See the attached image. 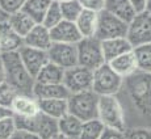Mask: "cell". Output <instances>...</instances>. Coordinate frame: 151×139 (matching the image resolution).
<instances>
[{
    "label": "cell",
    "mask_w": 151,
    "mask_h": 139,
    "mask_svg": "<svg viewBox=\"0 0 151 139\" xmlns=\"http://www.w3.org/2000/svg\"><path fill=\"white\" fill-rule=\"evenodd\" d=\"M127 32V24L114 14L106 12L103 9L99 12L97 17V28L95 37L99 38L100 41H105V39L118 38V37H126Z\"/></svg>",
    "instance_id": "obj_9"
},
{
    "label": "cell",
    "mask_w": 151,
    "mask_h": 139,
    "mask_svg": "<svg viewBox=\"0 0 151 139\" xmlns=\"http://www.w3.org/2000/svg\"><path fill=\"white\" fill-rule=\"evenodd\" d=\"M33 96L37 100H43V98H68L70 92L63 85V83H57V84L36 83L33 88Z\"/></svg>",
    "instance_id": "obj_19"
},
{
    "label": "cell",
    "mask_w": 151,
    "mask_h": 139,
    "mask_svg": "<svg viewBox=\"0 0 151 139\" xmlns=\"http://www.w3.org/2000/svg\"><path fill=\"white\" fill-rule=\"evenodd\" d=\"M104 9L106 12L114 14L116 17L125 21L126 24H129L137 13L129 0H105Z\"/></svg>",
    "instance_id": "obj_20"
},
{
    "label": "cell",
    "mask_w": 151,
    "mask_h": 139,
    "mask_svg": "<svg viewBox=\"0 0 151 139\" xmlns=\"http://www.w3.org/2000/svg\"><path fill=\"white\" fill-rule=\"evenodd\" d=\"M59 4H60L63 20H67V21L75 22L83 11V7L79 3V0H70V1H63V3H59Z\"/></svg>",
    "instance_id": "obj_30"
},
{
    "label": "cell",
    "mask_w": 151,
    "mask_h": 139,
    "mask_svg": "<svg viewBox=\"0 0 151 139\" xmlns=\"http://www.w3.org/2000/svg\"><path fill=\"white\" fill-rule=\"evenodd\" d=\"M146 11L151 13V0H146Z\"/></svg>",
    "instance_id": "obj_42"
},
{
    "label": "cell",
    "mask_w": 151,
    "mask_h": 139,
    "mask_svg": "<svg viewBox=\"0 0 151 139\" xmlns=\"http://www.w3.org/2000/svg\"><path fill=\"white\" fill-rule=\"evenodd\" d=\"M108 64L114 70V72H117L124 79L138 71V63H137L134 50L127 51V53L122 54V55L114 58L113 60H110Z\"/></svg>",
    "instance_id": "obj_18"
},
{
    "label": "cell",
    "mask_w": 151,
    "mask_h": 139,
    "mask_svg": "<svg viewBox=\"0 0 151 139\" xmlns=\"http://www.w3.org/2000/svg\"><path fill=\"white\" fill-rule=\"evenodd\" d=\"M51 139H74V138H71V137H67V135H65V134H62V133H59L58 131L57 134L54 135Z\"/></svg>",
    "instance_id": "obj_40"
},
{
    "label": "cell",
    "mask_w": 151,
    "mask_h": 139,
    "mask_svg": "<svg viewBox=\"0 0 151 139\" xmlns=\"http://www.w3.org/2000/svg\"><path fill=\"white\" fill-rule=\"evenodd\" d=\"M0 58L4 68V82L9 84L16 91V93L33 95L36 80L24 66L19 55V51L1 53Z\"/></svg>",
    "instance_id": "obj_2"
},
{
    "label": "cell",
    "mask_w": 151,
    "mask_h": 139,
    "mask_svg": "<svg viewBox=\"0 0 151 139\" xmlns=\"http://www.w3.org/2000/svg\"><path fill=\"white\" fill-rule=\"evenodd\" d=\"M17 125L13 114L0 120V139H11L13 133L16 131Z\"/></svg>",
    "instance_id": "obj_32"
},
{
    "label": "cell",
    "mask_w": 151,
    "mask_h": 139,
    "mask_svg": "<svg viewBox=\"0 0 151 139\" xmlns=\"http://www.w3.org/2000/svg\"><path fill=\"white\" fill-rule=\"evenodd\" d=\"M49 60L54 64L59 66L63 70L71 68L78 64V50L76 45L72 43L53 42L47 50Z\"/></svg>",
    "instance_id": "obj_11"
},
{
    "label": "cell",
    "mask_w": 151,
    "mask_h": 139,
    "mask_svg": "<svg viewBox=\"0 0 151 139\" xmlns=\"http://www.w3.org/2000/svg\"><path fill=\"white\" fill-rule=\"evenodd\" d=\"M78 64L89 70H96L105 63L101 49V41L96 37H83L76 43Z\"/></svg>",
    "instance_id": "obj_6"
},
{
    "label": "cell",
    "mask_w": 151,
    "mask_h": 139,
    "mask_svg": "<svg viewBox=\"0 0 151 139\" xmlns=\"http://www.w3.org/2000/svg\"><path fill=\"white\" fill-rule=\"evenodd\" d=\"M50 36L53 42L72 43V45H76L83 38L76 24L74 21H67V20H62L59 24H57L54 28H51Z\"/></svg>",
    "instance_id": "obj_14"
},
{
    "label": "cell",
    "mask_w": 151,
    "mask_h": 139,
    "mask_svg": "<svg viewBox=\"0 0 151 139\" xmlns=\"http://www.w3.org/2000/svg\"><path fill=\"white\" fill-rule=\"evenodd\" d=\"M8 17H9V22H11V25H12V28L14 29V32H16L20 37H22V38H24L29 32H30V29L36 25L33 19H32L30 16H28L22 9H19L13 13H9Z\"/></svg>",
    "instance_id": "obj_24"
},
{
    "label": "cell",
    "mask_w": 151,
    "mask_h": 139,
    "mask_svg": "<svg viewBox=\"0 0 151 139\" xmlns=\"http://www.w3.org/2000/svg\"><path fill=\"white\" fill-rule=\"evenodd\" d=\"M99 97L100 96L95 93L92 89L79 92V93H71L67 98L68 113L79 118L82 122L95 120L97 118Z\"/></svg>",
    "instance_id": "obj_4"
},
{
    "label": "cell",
    "mask_w": 151,
    "mask_h": 139,
    "mask_svg": "<svg viewBox=\"0 0 151 139\" xmlns=\"http://www.w3.org/2000/svg\"><path fill=\"white\" fill-rule=\"evenodd\" d=\"M38 105L40 112L55 120H59L68 113L67 98H43L38 100Z\"/></svg>",
    "instance_id": "obj_21"
},
{
    "label": "cell",
    "mask_w": 151,
    "mask_h": 139,
    "mask_svg": "<svg viewBox=\"0 0 151 139\" xmlns=\"http://www.w3.org/2000/svg\"><path fill=\"white\" fill-rule=\"evenodd\" d=\"M82 123L83 122L79 118H76L75 115L67 113V114H65L62 118L58 120V131L67 135V137L78 139L80 129H82Z\"/></svg>",
    "instance_id": "obj_26"
},
{
    "label": "cell",
    "mask_w": 151,
    "mask_h": 139,
    "mask_svg": "<svg viewBox=\"0 0 151 139\" xmlns=\"http://www.w3.org/2000/svg\"><path fill=\"white\" fill-rule=\"evenodd\" d=\"M99 139H125V133L121 131V130L105 127L103 134H101V137Z\"/></svg>",
    "instance_id": "obj_36"
},
{
    "label": "cell",
    "mask_w": 151,
    "mask_h": 139,
    "mask_svg": "<svg viewBox=\"0 0 151 139\" xmlns=\"http://www.w3.org/2000/svg\"><path fill=\"white\" fill-rule=\"evenodd\" d=\"M4 82V68H3V62L0 58V84Z\"/></svg>",
    "instance_id": "obj_41"
},
{
    "label": "cell",
    "mask_w": 151,
    "mask_h": 139,
    "mask_svg": "<svg viewBox=\"0 0 151 139\" xmlns=\"http://www.w3.org/2000/svg\"><path fill=\"white\" fill-rule=\"evenodd\" d=\"M8 115H12L11 109H7V108L0 106V120H1V118H4V117H8Z\"/></svg>",
    "instance_id": "obj_39"
},
{
    "label": "cell",
    "mask_w": 151,
    "mask_h": 139,
    "mask_svg": "<svg viewBox=\"0 0 151 139\" xmlns=\"http://www.w3.org/2000/svg\"><path fill=\"white\" fill-rule=\"evenodd\" d=\"M118 97L127 127L151 129V74L137 71L125 77Z\"/></svg>",
    "instance_id": "obj_1"
},
{
    "label": "cell",
    "mask_w": 151,
    "mask_h": 139,
    "mask_svg": "<svg viewBox=\"0 0 151 139\" xmlns=\"http://www.w3.org/2000/svg\"><path fill=\"white\" fill-rule=\"evenodd\" d=\"M126 38L133 49L141 45L151 43V13L147 11L135 13L127 24Z\"/></svg>",
    "instance_id": "obj_8"
},
{
    "label": "cell",
    "mask_w": 151,
    "mask_h": 139,
    "mask_svg": "<svg viewBox=\"0 0 151 139\" xmlns=\"http://www.w3.org/2000/svg\"><path fill=\"white\" fill-rule=\"evenodd\" d=\"M137 58L138 71L151 74V43L141 45L133 49Z\"/></svg>",
    "instance_id": "obj_28"
},
{
    "label": "cell",
    "mask_w": 151,
    "mask_h": 139,
    "mask_svg": "<svg viewBox=\"0 0 151 139\" xmlns=\"http://www.w3.org/2000/svg\"><path fill=\"white\" fill-rule=\"evenodd\" d=\"M11 112L14 117L29 118L34 117L40 113L38 100L33 95H21L17 93L13 98V102L11 105Z\"/></svg>",
    "instance_id": "obj_15"
},
{
    "label": "cell",
    "mask_w": 151,
    "mask_h": 139,
    "mask_svg": "<svg viewBox=\"0 0 151 139\" xmlns=\"http://www.w3.org/2000/svg\"><path fill=\"white\" fill-rule=\"evenodd\" d=\"M24 45L36 47L40 50L47 51L49 47L53 45V39L50 36V29L46 28L42 24H36L30 29V32L22 38Z\"/></svg>",
    "instance_id": "obj_16"
},
{
    "label": "cell",
    "mask_w": 151,
    "mask_h": 139,
    "mask_svg": "<svg viewBox=\"0 0 151 139\" xmlns=\"http://www.w3.org/2000/svg\"><path fill=\"white\" fill-rule=\"evenodd\" d=\"M83 9H89L93 12H101L105 5V0H79Z\"/></svg>",
    "instance_id": "obj_35"
},
{
    "label": "cell",
    "mask_w": 151,
    "mask_h": 139,
    "mask_svg": "<svg viewBox=\"0 0 151 139\" xmlns=\"http://www.w3.org/2000/svg\"><path fill=\"white\" fill-rule=\"evenodd\" d=\"M97 118L103 122V125L109 129H116L125 131L124 109L117 96H100L97 105Z\"/></svg>",
    "instance_id": "obj_3"
},
{
    "label": "cell",
    "mask_w": 151,
    "mask_h": 139,
    "mask_svg": "<svg viewBox=\"0 0 151 139\" xmlns=\"http://www.w3.org/2000/svg\"><path fill=\"white\" fill-rule=\"evenodd\" d=\"M104 129L105 126L99 118L84 121L82 123V129H80L78 139H99L103 134Z\"/></svg>",
    "instance_id": "obj_27"
},
{
    "label": "cell",
    "mask_w": 151,
    "mask_h": 139,
    "mask_svg": "<svg viewBox=\"0 0 151 139\" xmlns=\"http://www.w3.org/2000/svg\"><path fill=\"white\" fill-rule=\"evenodd\" d=\"M122 82L124 77L114 72V70L105 62L93 70L92 91L99 96H116L120 92Z\"/></svg>",
    "instance_id": "obj_5"
},
{
    "label": "cell",
    "mask_w": 151,
    "mask_h": 139,
    "mask_svg": "<svg viewBox=\"0 0 151 139\" xmlns=\"http://www.w3.org/2000/svg\"><path fill=\"white\" fill-rule=\"evenodd\" d=\"M50 3L51 0H25L21 9L30 16L36 24H41Z\"/></svg>",
    "instance_id": "obj_25"
},
{
    "label": "cell",
    "mask_w": 151,
    "mask_h": 139,
    "mask_svg": "<svg viewBox=\"0 0 151 139\" xmlns=\"http://www.w3.org/2000/svg\"><path fill=\"white\" fill-rule=\"evenodd\" d=\"M11 139H40V137L34 133L29 131V130L25 129H19L17 127L16 131L13 133V135L11 137Z\"/></svg>",
    "instance_id": "obj_37"
},
{
    "label": "cell",
    "mask_w": 151,
    "mask_h": 139,
    "mask_svg": "<svg viewBox=\"0 0 151 139\" xmlns=\"http://www.w3.org/2000/svg\"><path fill=\"white\" fill-rule=\"evenodd\" d=\"M92 80H93V71L76 64L71 68L65 70L62 83L71 95L92 89Z\"/></svg>",
    "instance_id": "obj_10"
},
{
    "label": "cell",
    "mask_w": 151,
    "mask_h": 139,
    "mask_svg": "<svg viewBox=\"0 0 151 139\" xmlns=\"http://www.w3.org/2000/svg\"><path fill=\"white\" fill-rule=\"evenodd\" d=\"M16 91L5 82L0 84V106L11 109V105L13 102V98L16 97Z\"/></svg>",
    "instance_id": "obj_31"
},
{
    "label": "cell",
    "mask_w": 151,
    "mask_h": 139,
    "mask_svg": "<svg viewBox=\"0 0 151 139\" xmlns=\"http://www.w3.org/2000/svg\"><path fill=\"white\" fill-rule=\"evenodd\" d=\"M19 55L21 58L24 66L29 71V74L33 77H36V75L40 72V70L49 62L47 51L40 50V49L36 47H30V46L27 45H22L20 47Z\"/></svg>",
    "instance_id": "obj_13"
},
{
    "label": "cell",
    "mask_w": 151,
    "mask_h": 139,
    "mask_svg": "<svg viewBox=\"0 0 151 139\" xmlns=\"http://www.w3.org/2000/svg\"><path fill=\"white\" fill-rule=\"evenodd\" d=\"M25 0H0V11L5 13H13L16 11L21 9Z\"/></svg>",
    "instance_id": "obj_34"
},
{
    "label": "cell",
    "mask_w": 151,
    "mask_h": 139,
    "mask_svg": "<svg viewBox=\"0 0 151 139\" xmlns=\"http://www.w3.org/2000/svg\"><path fill=\"white\" fill-rule=\"evenodd\" d=\"M57 1H59V3H63V1H70V0H57Z\"/></svg>",
    "instance_id": "obj_43"
},
{
    "label": "cell",
    "mask_w": 151,
    "mask_h": 139,
    "mask_svg": "<svg viewBox=\"0 0 151 139\" xmlns=\"http://www.w3.org/2000/svg\"><path fill=\"white\" fill-rule=\"evenodd\" d=\"M125 139H151V129L149 127H127Z\"/></svg>",
    "instance_id": "obj_33"
},
{
    "label": "cell",
    "mask_w": 151,
    "mask_h": 139,
    "mask_svg": "<svg viewBox=\"0 0 151 139\" xmlns=\"http://www.w3.org/2000/svg\"><path fill=\"white\" fill-rule=\"evenodd\" d=\"M22 45V37H20L12 28L8 13L0 11V54L19 51Z\"/></svg>",
    "instance_id": "obj_12"
},
{
    "label": "cell",
    "mask_w": 151,
    "mask_h": 139,
    "mask_svg": "<svg viewBox=\"0 0 151 139\" xmlns=\"http://www.w3.org/2000/svg\"><path fill=\"white\" fill-rule=\"evenodd\" d=\"M62 20H63V16H62V11H60V4L57 0H51V3H50V5H49L47 11H46L45 16H43V20L41 24L45 25L46 28L51 29L57 24H59Z\"/></svg>",
    "instance_id": "obj_29"
},
{
    "label": "cell",
    "mask_w": 151,
    "mask_h": 139,
    "mask_svg": "<svg viewBox=\"0 0 151 139\" xmlns=\"http://www.w3.org/2000/svg\"><path fill=\"white\" fill-rule=\"evenodd\" d=\"M14 120H16V125L19 129L29 130V131L38 135L40 139H51L58 133V120L49 117L41 112L34 117H14Z\"/></svg>",
    "instance_id": "obj_7"
},
{
    "label": "cell",
    "mask_w": 151,
    "mask_h": 139,
    "mask_svg": "<svg viewBox=\"0 0 151 139\" xmlns=\"http://www.w3.org/2000/svg\"><path fill=\"white\" fill-rule=\"evenodd\" d=\"M101 49H103L104 60L106 63H109L114 58L122 55L127 51H132L133 46L130 45V42L127 41L126 37H118V38L101 41Z\"/></svg>",
    "instance_id": "obj_17"
},
{
    "label": "cell",
    "mask_w": 151,
    "mask_h": 139,
    "mask_svg": "<svg viewBox=\"0 0 151 139\" xmlns=\"http://www.w3.org/2000/svg\"><path fill=\"white\" fill-rule=\"evenodd\" d=\"M132 3L133 8L135 9V12H142V11H146V0H129Z\"/></svg>",
    "instance_id": "obj_38"
},
{
    "label": "cell",
    "mask_w": 151,
    "mask_h": 139,
    "mask_svg": "<svg viewBox=\"0 0 151 139\" xmlns=\"http://www.w3.org/2000/svg\"><path fill=\"white\" fill-rule=\"evenodd\" d=\"M63 74H65V70L49 60V62L40 70V72L36 75L34 80H36V83H41V84L62 83L63 82Z\"/></svg>",
    "instance_id": "obj_23"
},
{
    "label": "cell",
    "mask_w": 151,
    "mask_h": 139,
    "mask_svg": "<svg viewBox=\"0 0 151 139\" xmlns=\"http://www.w3.org/2000/svg\"><path fill=\"white\" fill-rule=\"evenodd\" d=\"M97 17L99 12H93L89 9H83L75 24L79 29L82 37H93L97 28Z\"/></svg>",
    "instance_id": "obj_22"
}]
</instances>
